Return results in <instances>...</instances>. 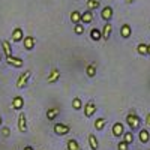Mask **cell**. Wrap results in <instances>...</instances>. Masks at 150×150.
I'll use <instances>...</instances> for the list:
<instances>
[{
  "label": "cell",
  "instance_id": "6da1fadb",
  "mask_svg": "<svg viewBox=\"0 0 150 150\" xmlns=\"http://www.w3.org/2000/svg\"><path fill=\"white\" fill-rule=\"evenodd\" d=\"M126 123H128V126H129L132 131H135V129H138L141 120H140L138 114H137L135 111H129L128 116H126Z\"/></svg>",
  "mask_w": 150,
  "mask_h": 150
},
{
  "label": "cell",
  "instance_id": "ac0fdd59",
  "mask_svg": "<svg viewBox=\"0 0 150 150\" xmlns=\"http://www.w3.org/2000/svg\"><path fill=\"white\" fill-rule=\"evenodd\" d=\"M138 137H140V141H141L143 144H146V143L150 140V132H149L147 129H141Z\"/></svg>",
  "mask_w": 150,
  "mask_h": 150
},
{
  "label": "cell",
  "instance_id": "9a60e30c",
  "mask_svg": "<svg viewBox=\"0 0 150 150\" xmlns=\"http://www.w3.org/2000/svg\"><path fill=\"white\" fill-rule=\"evenodd\" d=\"M24 107V99L21 96H15L12 99V108L14 110H21Z\"/></svg>",
  "mask_w": 150,
  "mask_h": 150
},
{
  "label": "cell",
  "instance_id": "277c9868",
  "mask_svg": "<svg viewBox=\"0 0 150 150\" xmlns=\"http://www.w3.org/2000/svg\"><path fill=\"white\" fill-rule=\"evenodd\" d=\"M18 131L20 132H27V119H26V114L21 111L20 116H18Z\"/></svg>",
  "mask_w": 150,
  "mask_h": 150
},
{
  "label": "cell",
  "instance_id": "83f0119b",
  "mask_svg": "<svg viewBox=\"0 0 150 150\" xmlns=\"http://www.w3.org/2000/svg\"><path fill=\"white\" fill-rule=\"evenodd\" d=\"M137 51H138L141 56H146V54H147V44H138V47H137Z\"/></svg>",
  "mask_w": 150,
  "mask_h": 150
},
{
  "label": "cell",
  "instance_id": "3957f363",
  "mask_svg": "<svg viewBox=\"0 0 150 150\" xmlns=\"http://www.w3.org/2000/svg\"><path fill=\"white\" fill-rule=\"evenodd\" d=\"M69 131H71V128L65 123H56L54 125V134L56 135H66V134H69Z\"/></svg>",
  "mask_w": 150,
  "mask_h": 150
},
{
  "label": "cell",
  "instance_id": "1f68e13d",
  "mask_svg": "<svg viewBox=\"0 0 150 150\" xmlns=\"http://www.w3.org/2000/svg\"><path fill=\"white\" fill-rule=\"evenodd\" d=\"M146 125H147V126L150 128V112H149V114H147V117H146Z\"/></svg>",
  "mask_w": 150,
  "mask_h": 150
},
{
  "label": "cell",
  "instance_id": "2e32d148",
  "mask_svg": "<svg viewBox=\"0 0 150 150\" xmlns=\"http://www.w3.org/2000/svg\"><path fill=\"white\" fill-rule=\"evenodd\" d=\"M131 33H132V30H131L129 24H123V26L120 27V36L125 38V39H128V38L131 36Z\"/></svg>",
  "mask_w": 150,
  "mask_h": 150
},
{
  "label": "cell",
  "instance_id": "d590c367",
  "mask_svg": "<svg viewBox=\"0 0 150 150\" xmlns=\"http://www.w3.org/2000/svg\"><path fill=\"white\" fill-rule=\"evenodd\" d=\"M0 126H2V116H0Z\"/></svg>",
  "mask_w": 150,
  "mask_h": 150
},
{
  "label": "cell",
  "instance_id": "ba28073f",
  "mask_svg": "<svg viewBox=\"0 0 150 150\" xmlns=\"http://www.w3.org/2000/svg\"><path fill=\"white\" fill-rule=\"evenodd\" d=\"M23 44H24V48L27 50V51H30V50L35 48V44H36V39L33 36H26L23 39Z\"/></svg>",
  "mask_w": 150,
  "mask_h": 150
},
{
  "label": "cell",
  "instance_id": "ffe728a7",
  "mask_svg": "<svg viewBox=\"0 0 150 150\" xmlns=\"http://www.w3.org/2000/svg\"><path fill=\"white\" fill-rule=\"evenodd\" d=\"M2 47H3L5 56H6V57H11V56H12V47H11L9 41H2Z\"/></svg>",
  "mask_w": 150,
  "mask_h": 150
},
{
  "label": "cell",
  "instance_id": "603a6c76",
  "mask_svg": "<svg viewBox=\"0 0 150 150\" xmlns=\"http://www.w3.org/2000/svg\"><path fill=\"white\" fill-rule=\"evenodd\" d=\"M90 38H92V39L93 41H99V39H101V38H102V32L101 30H99V29H92L90 30Z\"/></svg>",
  "mask_w": 150,
  "mask_h": 150
},
{
  "label": "cell",
  "instance_id": "8fae6325",
  "mask_svg": "<svg viewBox=\"0 0 150 150\" xmlns=\"http://www.w3.org/2000/svg\"><path fill=\"white\" fill-rule=\"evenodd\" d=\"M93 21V12L92 11H86L81 14V24H90Z\"/></svg>",
  "mask_w": 150,
  "mask_h": 150
},
{
  "label": "cell",
  "instance_id": "7c38bea8",
  "mask_svg": "<svg viewBox=\"0 0 150 150\" xmlns=\"http://www.w3.org/2000/svg\"><path fill=\"white\" fill-rule=\"evenodd\" d=\"M111 32H112L111 23H105V26H104V29H102V39H104V41H108V39H110Z\"/></svg>",
  "mask_w": 150,
  "mask_h": 150
},
{
  "label": "cell",
  "instance_id": "4316f807",
  "mask_svg": "<svg viewBox=\"0 0 150 150\" xmlns=\"http://www.w3.org/2000/svg\"><path fill=\"white\" fill-rule=\"evenodd\" d=\"M72 108H74V110H81V108H83V104H81V99H80V98L72 99Z\"/></svg>",
  "mask_w": 150,
  "mask_h": 150
},
{
  "label": "cell",
  "instance_id": "d6986e66",
  "mask_svg": "<svg viewBox=\"0 0 150 150\" xmlns=\"http://www.w3.org/2000/svg\"><path fill=\"white\" fill-rule=\"evenodd\" d=\"M71 21H72L74 24H80V23H81V12H80V11L71 12Z\"/></svg>",
  "mask_w": 150,
  "mask_h": 150
},
{
  "label": "cell",
  "instance_id": "8992f818",
  "mask_svg": "<svg viewBox=\"0 0 150 150\" xmlns=\"http://www.w3.org/2000/svg\"><path fill=\"white\" fill-rule=\"evenodd\" d=\"M6 63L11 65V66H15V68H21L24 62H23V59H20V57L11 56V57H6Z\"/></svg>",
  "mask_w": 150,
  "mask_h": 150
},
{
  "label": "cell",
  "instance_id": "7a4b0ae2",
  "mask_svg": "<svg viewBox=\"0 0 150 150\" xmlns=\"http://www.w3.org/2000/svg\"><path fill=\"white\" fill-rule=\"evenodd\" d=\"M30 75H32V72L30 71H24L20 77H18V80H17V89H24V87L27 86V83H29V80H30Z\"/></svg>",
  "mask_w": 150,
  "mask_h": 150
},
{
  "label": "cell",
  "instance_id": "d4e9b609",
  "mask_svg": "<svg viewBox=\"0 0 150 150\" xmlns=\"http://www.w3.org/2000/svg\"><path fill=\"white\" fill-rule=\"evenodd\" d=\"M66 147H68V150H80V144H78V141H75V140H69Z\"/></svg>",
  "mask_w": 150,
  "mask_h": 150
},
{
  "label": "cell",
  "instance_id": "5b68a950",
  "mask_svg": "<svg viewBox=\"0 0 150 150\" xmlns=\"http://www.w3.org/2000/svg\"><path fill=\"white\" fill-rule=\"evenodd\" d=\"M95 112H96V104L93 101H89L84 105V116L86 117H92Z\"/></svg>",
  "mask_w": 150,
  "mask_h": 150
},
{
  "label": "cell",
  "instance_id": "7402d4cb",
  "mask_svg": "<svg viewBox=\"0 0 150 150\" xmlns=\"http://www.w3.org/2000/svg\"><path fill=\"white\" fill-rule=\"evenodd\" d=\"M59 108H50L48 111H47V119L48 120H54L57 116H59Z\"/></svg>",
  "mask_w": 150,
  "mask_h": 150
},
{
  "label": "cell",
  "instance_id": "484cf974",
  "mask_svg": "<svg viewBox=\"0 0 150 150\" xmlns=\"http://www.w3.org/2000/svg\"><path fill=\"white\" fill-rule=\"evenodd\" d=\"M123 141L126 143V144H131L134 141V134L132 132H125L123 134Z\"/></svg>",
  "mask_w": 150,
  "mask_h": 150
},
{
  "label": "cell",
  "instance_id": "f1b7e54d",
  "mask_svg": "<svg viewBox=\"0 0 150 150\" xmlns=\"http://www.w3.org/2000/svg\"><path fill=\"white\" fill-rule=\"evenodd\" d=\"M74 32L77 33V35H83L84 33V26L80 23V24H75V27H74Z\"/></svg>",
  "mask_w": 150,
  "mask_h": 150
},
{
  "label": "cell",
  "instance_id": "30bf717a",
  "mask_svg": "<svg viewBox=\"0 0 150 150\" xmlns=\"http://www.w3.org/2000/svg\"><path fill=\"white\" fill-rule=\"evenodd\" d=\"M123 134H125V129H123V123L117 122V123H114V125H112V135H114V137H122Z\"/></svg>",
  "mask_w": 150,
  "mask_h": 150
},
{
  "label": "cell",
  "instance_id": "cb8c5ba5",
  "mask_svg": "<svg viewBox=\"0 0 150 150\" xmlns=\"http://www.w3.org/2000/svg\"><path fill=\"white\" fill-rule=\"evenodd\" d=\"M105 123H107V120H105L104 117H101V119H96V120H95V129H98V131H102V129L105 128Z\"/></svg>",
  "mask_w": 150,
  "mask_h": 150
},
{
  "label": "cell",
  "instance_id": "4fadbf2b",
  "mask_svg": "<svg viewBox=\"0 0 150 150\" xmlns=\"http://www.w3.org/2000/svg\"><path fill=\"white\" fill-rule=\"evenodd\" d=\"M23 39H24V33H23V30L20 27H17L14 32H12V41L14 42H21Z\"/></svg>",
  "mask_w": 150,
  "mask_h": 150
},
{
  "label": "cell",
  "instance_id": "f546056e",
  "mask_svg": "<svg viewBox=\"0 0 150 150\" xmlns=\"http://www.w3.org/2000/svg\"><path fill=\"white\" fill-rule=\"evenodd\" d=\"M128 146H129V144H126L125 141H120V143L117 144V150H129Z\"/></svg>",
  "mask_w": 150,
  "mask_h": 150
},
{
  "label": "cell",
  "instance_id": "44dd1931",
  "mask_svg": "<svg viewBox=\"0 0 150 150\" xmlns=\"http://www.w3.org/2000/svg\"><path fill=\"white\" fill-rule=\"evenodd\" d=\"M101 6L99 0H87V11H95Z\"/></svg>",
  "mask_w": 150,
  "mask_h": 150
},
{
  "label": "cell",
  "instance_id": "d6a6232c",
  "mask_svg": "<svg viewBox=\"0 0 150 150\" xmlns=\"http://www.w3.org/2000/svg\"><path fill=\"white\" fill-rule=\"evenodd\" d=\"M125 2H126L128 5H131V3H134V2H135V0H125Z\"/></svg>",
  "mask_w": 150,
  "mask_h": 150
},
{
  "label": "cell",
  "instance_id": "e575fe53",
  "mask_svg": "<svg viewBox=\"0 0 150 150\" xmlns=\"http://www.w3.org/2000/svg\"><path fill=\"white\" fill-rule=\"evenodd\" d=\"M24 150H33V147H30V146H27V147H24Z\"/></svg>",
  "mask_w": 150,
  "mask_h": 150
},
{
  "label": "cell",
  "instance_id": "5bb4252c",
  "mask_svg": "<svg viewBox=\"0 0 150 150\" xmlns=\"http://www.w3.org/2000/svg\"><path fill=\"white\" fill-rule=\"evenodd\" d=\"M87 140H89V146H90V149H92V150H98V149H99V141H98V138H96V135L89 134Z\"/></svg>",
  "mask_w": 150,
  "mask_h": 150
},
{
  "label": "cell",
  "instance_id": "836d02e7",
  "mask_svg": "<svg viewBox=\"0 0 150 150\" xmlns=\"http://www.w3.org/2000/svg\"><path fill=\"white\" fill-rule=\"evenodd\" d=\"M147 54H149V56H150V44H149V45H147Z\"/></svg>",
  "mask_w": 150,
  "mask_h": 150
},
{
  "label": "cell",
  "instance_id": "e0dca14e",
  "mask_svg": "<svg viewBox=\"0 0 150 150\" xmlns=\"http://www.w3.org/2000/svg\"><path fill=\"white\" fill-rule=\"evenodd\" d=\"M86 74L89 78H93L96 75V63H89L86 66Z\"/></svg>",
  "mask_w": 150,
  "mask_h": 150
},
{
  "label": "cell",
  "instance_id": "8d00e7d4",
  "mask_svg": "<svg viewBox=\"0 0 150 150\" xmlns=\"http://www.w3.org/2000/svg\"><path fill=\"white\" fill-rule=\"evenodd\" d=\"M0 62H2V54H0Z\"/></svg>",
  "mask_w": 150,
  "mask_h": 150
},
{
  "label": "cell",
  "instance_id": "4dcf8cb0",
  "mask_svg": "<svg viewBox=\"0 0 150 150\" xmlns=\"http://www.w3.org/2000/svg\"><path fill=\"white\" fill-rule=\"evenodd\" d=\"M2 134H3V137H9V128H3Z\"/></svg>",
  "mask_w": 150,
  "mask_h": 150
},
{
  "label": "cell",
  "instance_id": "52a82bcc",
  "mask_svg": "<svg viewBox=\"0 0 150 150\" xmlns=\"http://www.w3.org/2000/svg\"><path fill=\"white\" fill-rule=\"evenodd\" d=\"M112 14H114L112 8H111V6H105V8L102 9V12H101V17H102V20H104V21L110 23V20L112 18Z\"/></svg>",
  "mask_w": 150,
  "mask_h": 150
},
{
  "label": "cell",
  "instance_id": "9c48e42d",
  "mask_svg": "<svg viewBox=\"0 0 150 150\" xmlns=\"http://www.w3.org/2000/svg\"><path fill=\"white\" fill-rule=\"evenodd\" d=\"M59 78H60V71H59L57 68H54V69H51V72H50L47 81H48L50 84H53V83H57Z\"/></svg>",
  "mask_w": 150,
  "mask_h": 150
}]
</instances>
